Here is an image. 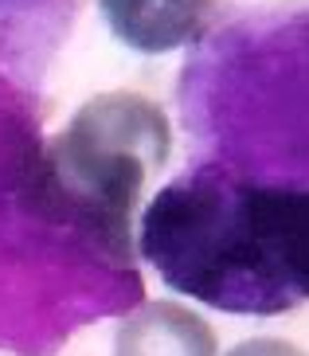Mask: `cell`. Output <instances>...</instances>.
Instances as JSON below:
<instances>
[{
	"mask_svg": "<svg viewBox=\"0 0 309 356\" xmlns=\"http://www.w3.org/2000/svg\"><path fill=\"white\" fill-rule=\"evenodd\" d=\"M110 32L141 55H168L196 43L212 0H98Z\"/></svg>",
	"mask_w": 309,
	"mask_h": 356,
	"instance_id": "3957f363",
	"label": "cell"
},
{
	"mask_svg": "<svg viewBox=\"0 0 309 356\" xmlns=\"http://www.w3.org/2000/svg\"><path fill=\"white\" fill-rule=\"evenodd\" d=\"M227 356H309V353H301V348L290 345V341H278V337H255V341L235 345Z\"/></svg>",
	"mask_w": 309,
	"mask_h": 356,
	"instance_id": "5b68a950",
	"label": "cell"
},
{
	"mask_svg": "<svg viewBox=\"0 0 309 356\" xmlns=\"http://www.w3.org/2000/svg\"><path fill=\"white\" fill-rule=\"evenodd\" d=\"M173 153L165 110L134 90H106L47 145L31 141L12 165L20 208L71 231L113 266L134 262V208L145 180Z\"/></svg>",
	"mask_w": 309,
	"mask_h": 356,
	"instance_id": "7a4b0ae2",
	"label": "cell"
},
{
	"mask_svg": "<svg viewBox=\"0 0 309 356\" xmlns=\"http://www.w3.org/2000/svg\"><path fill=\"white\" fill-rule=\"evenodd\" d=\"M141 259L176 293L223 314L278 317L309 302V188L204 165L141 216Z\"/></svg>",
	"mask_w": 309,
	"mask_h": 356,
	"instance_id": "6da1fadb",
	"label": "cell"
},
{
	"mask_svg": "<svg viewBox=\"0 0 309 356\" xmlns=\"http://www.w3.org/2000/svg\"><path fill=\"white\" fill-rule=\"evenodd\" d=\"M113 356H219V341L188 305L149 302L118 325Z\"/></svg>",
	"mask_w": 309,
	"mask_h": 356,
	"instance_id": "277c9868",
	"label": "cell"
}]
</instances>
